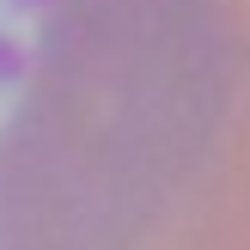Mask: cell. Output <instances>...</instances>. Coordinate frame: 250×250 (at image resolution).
Instances as JSON below:
<instances>
[{"label":"cell","instance_id":"3957f363","mask_svg":"<svg viewBox=\"0 0 250 250\" xmlns=\"http://www.w3.org/2000/svg\"><path fill=\"white\" fill-rule=\"evenodd\" d=\"M6 6H19V12H55L61 0H6Z\"/></svg>","mask_w":250,"mask_h":250},{"label":"cell","instance_id":"7a4b0ae2","mask_svg":"<svg viewBox=\"0 0 250 250\" xmlns=\"http://www.w3.org/2000/svg\"><path fill=\"white\" fill-rule=\"evenodd\" d=\"M24 73H31V49H24L19 37L0 31V85H19Z\"/></svg>","mask_w":250,"mask_h":250},{"label":"cell","instance_id":"6da1fadb","mask_svg":"<svg viewBox=\"0 0 250 250\" xmlns=\"http://www.w3.org/2000/svg\"><path fill=\"white\" fill-rule=\"evenodd\" d=\"M0 250H250L238 0L49 12L37 98L0 128Z\"/></svg>","mask_w":250,"mask_h":250}]
</instances>
